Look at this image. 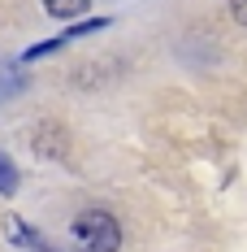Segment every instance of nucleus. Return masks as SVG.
<instances>
[{"instance_id": "f257e3e1", "label": "nucleus", "mask_w": 247, "mask_h": 252, "mask_svg": "<svg viewBox=\"0 0 247 252\" xmlns=\"http://www.w3.org/2000/svg\"><path fill=\"white\" fill-rule=\"evenodd\" d=\"M70 239H74L78 252H117V248H122V226H117L113 213L87 209V213H78V218H74Z\"/></svg>"}, {"instance_id": "f03ea898", "label": "nucleus", "mask_w": 247, "mask_h": 252, "mask_svg": "<svg viewBox=\"0 0 247 252\" xmlns=\"http://www.w3.org/2000/svg\"><path fill=\"white\" fill-rule=\"evenodd\" d=\"M44 9L52 18H78V13L91 9V0H44Z\"/></svg>"}, {"instance_id": "7ed1b4c3", "label": "nucleus", "mask_w": 247, "mask_h": 252, "mask_svg": "<svg viewBox=\"0 0 247 252\" xmlns=\"http://www.w3.org/2000/svg\"><path fill=\"white\" fill-rule=\"evenodd\" d=\"M18 191V165L0 152V196H13Z\"/></svg>"}, {"instance_id": "20e7f679", "label": "nucleus", "mask_w": 247, "mask_h": 252, "mask_svg": "<svg viewBox=\"0 0 247 252\" xmlns=\"http://www.w3.org/2000/svg\"><path fill=\"white\" fill-rule=\"evenodd\" d=\"M56 48H65V39L56 35V39H44V44H35V48L26 52V61H35V57H48V52H56Z\"/></svg>"}, {"instance_id": "39448f33", "label": "nucleus", "mask_w": 247, "mask_h": 252, "mask_svg": "<svg viewBox=\"0 0 247 252\" xmlns=\"http://www.w3.org/2000/svg\"><path fill=\"white\" fill-rule=\"evenodd\" d=\"M230 18L239 26H247V0H230Z\"/></svg>"}, {"instance_id": "423d86ee", "label": "nucleus", "mask_w": 247, "mask_h": 252, "mask_svg": "<svg viewBox=\"0 0 247 252\" xmlns=\"http://www.w3.org/2000/svg\"><path fill=\"white\" fill-rule=\"evenodd\" d=\"M22 252H52V248H48V239H44V244H35V248H22Z\"/></svg>"}]
</instances>
